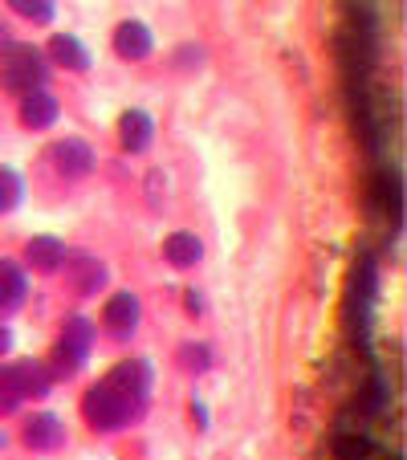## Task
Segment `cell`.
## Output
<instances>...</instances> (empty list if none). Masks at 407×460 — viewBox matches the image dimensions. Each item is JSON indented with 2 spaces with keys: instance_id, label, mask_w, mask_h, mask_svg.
<instances>
[{
  "instance_id": "6da1fadb",
  "label": "cell",
  "mask_w": 407,
  "mask_h": 460,
  "mask_svg": "<svg viewBox=\"0 0 407 460\" xmlns=\"http://www.w3.org/2000/svg\"><path fill=\"white\" fill-rule=\"evenodd\" d=\"M334 49H338V66L347 74L350 90L367 86V78H371V70H375V58H379V17H375V9L350 4V21H347V29L338 33Z\"/></svg>"
},
{
  "instance_id": "7a4b0ae2",
  "label": "cell",
  "mask_w": 407,
  "mask_h": 460,
  "mask_svg": "<svg viewBox=\"0 0 407 460\" xmlns=\"http://www.w3.org/2000/svg\"><path fill=\"white\" fill-rule=\"evenodd\" d=\"M82 416L98 428V432H122L130 428L135 420L143 416V400H135L130 391H122L119 383L102 379L86 391V400H82Z\"/></svg>"
},
{
  "instance_id": "3957f363",
  "label": "cell",
  "mask_w": 407,
  "mask_h": 460,
  "mask_svg": "<svg viewBox=\"0 0 407 460\" xmlns=\"http://www.w3.org/2000/svg\"><path fill=\"white\" fill-rule=\"evenodd\" d=\"M375 297H379V265L375 257H363L358 270L350 273V289H347V310H350V331H355V342L363 350H371V310Z\"/></svg>"
},
{
  "instance_id": "277c9868",
  "label": "cell",
  "mask_w": 407,
  "mask_h": 460,
  "mask_svg": "<svg viewBox=\"0 0 407 460\" xmlns=\"http://www.w3.org/2000/svg\"><path fill=\"white\" fill-rule=\"evenodd\" d=\"M45 58L37 45H25V41H13L9 49H4V82H9L13 90H21V94H33V90H41L45 82Z\"/></svg>"
},
{
  "instance_id": "5b68a950",
  "label": "cell",
  "mask_w": 407,
  "mask_h": 460,
  "mask_svg": "<svg viewBox=\"0 0 407 460\" xmlns=\"http://www.w3.org/2000/svg\"><path fill=\"white\" fill-rule=\"evenodd\" d=\"M371 208L387 217L391 228H399V217H403V180H399L395 167H379L371 180Z\"/></svg>"
},
{
  "instance_id": "8992f818",
  "label": "cell",
  "mask_w": 407,
  "mask_h": 460,
  "mask_svg": "<svg viewBox=\"0 0 407 460\" xmlns=\"http://www.w3.org/2000/svg\"><path fill=\"white\" fill-rule=\"evenodd\" d=\"M49 159H53V167H58L61 175H70V180H82V175L94 172V151H90V143H82V139L53 143Z\"/></svg>"
},
{
  "instance_id": "52a82bcc",
  "label": "cell",
  "mask_w": 407,
  "mask_h": 460,
  "mask_svg": "<svg viewBox=\"0 0 407 460\" xmlns=\"http://www.w3.org/2000/svg\"><path fill=\"white\" fill-rule=\"evenodd\" d=\"M106 326H111L119 339H130V334L139 331V297L135 294H114L111 302H106Z\"/></svg>"
},
{
  "instance_id": "ba28073f",
  "label": "cell",
  "mask_w": 407,
  "mask_h": 460,
  "mask_svg": "<svg viewBox=\"0 0 407 460\" xmlns=\"http://www.w3.org/2000/svg\"><path fill=\"white\" fill-rule=\"evenodd\" d=\"M151 45H155V37H151V29L143 25V21H122V25L114 29V49H119L127 61L147 58Z\"/></svg>"
},
{
  "instance_id": "9c48e42d",
  "label": "cell",
  "mask_w": 407,
  "mask_h": 460,
  "mask_svg": "<svg viewBox=\"0 0 407 460\" xmlns=\"http://www.w3.org/2000/svg\"><path fill=\"white\" fill-rule=\"evenodd\" d=\"M29 297V278L13 257H0V310H17Z\"/></svg>"
},
{
  "instance_id": "30bf717a",
  "label": "cell",
  "mask_w": 407,
  "mask_h": 460,
  "mask_svg": "<svg viewBox=\"0 0 407 460\" xmlns=\"http://www.w3.org/2000/svg\"><path fill=\"white\" fill-rule=\"evenodd\" d=\"M387 408H391V383H387V375L375 367V371L367 375V383L358 387V411H363L367 420H379Z\"/></svg>"
},
{
  "instance_id": "8fae6325",
  "label": "cell",
  "mask_w": 407,
  "mask_h": 460,
  "mask_svg": "<svg viewBox=\"0 0 407 460\" xmlns=\"http://www.w3.org/2000/svg\"><path fill=\"white\" fill-rule=\"evenodd\" d=\"M151 135H155V122H151V114L127 111V114L119 119V139H122V147H127L130 155L147 151V147H151Z\"/></svg>"
},
{
  "instance_id": "7c38bea8",
  "label": "cell",
  "mask_w": 407,
  "mask_h": 460,
  "mask_svg": "<svg viewBox=\"0 0 407 460\" xmlns=\"http://www.w3.org/2000/svg\"><path fill=\"white\" fill-rule=\"evenodd\" d=\"M25 444L29 448H37V452H49V448H58L61 440H66V428H61V420L58 416H49V411H41V416H29L25 420Z\"/></svg>"
},
{
  "instance_id": "4fadbf2b",
  "label": "cell",
  "mask_w": 407,
  "mask_h": 460,
  "mask_svg": "<svg viewBox=\"0 0 407 460\" xmlns=\"http://www.w3.org/2000/svg\"><path fill=\"white\" fill-rule=\"evenodd\" d=\"M66 273H70V286L78 289V294H98V289L106 286V265L98 257H90V252H78V257L66 265Z\"/></svg>"
},
{
  "instance_id": "5bb4252c",
  "label": "cell",
  "mask_w": 407,
  "mask_h": 460,
  "mask_svg": "<svg viewBox=\"0 0 407 460\" xmlns=\"http://www.w3.org/2000/svg\"><path fill=\"white\" fill-rule=\"evenodd\" d=\"M106 379L119 383L122 391H130L135 400L147 403V395H151V367L143 363V358H127V363H119L111 375H106Z\"/></svg>"
},
{
  "instance_id": "9a60e30c",
  "label": "cell",
  "mask_w": 407,
  "mask_h": 460,
  "mask_svg": "<svg viewBox=\"0 0 407 460\" xmlns=\"http://www.w3.org/2000/svg\"><path fill=\"white\" fill-rule=\"evenodd\" d=\"M58 114H61L58 98L45 94V90H33V94L21 98V122H25V127H33V130L53 127V122H58Z\"/></svg>"
},
{
  "instance_id": "2e32d148",
  "label": "cell",
  "mask_w": 407,
  "mask_h": 460,
  "mask_svg": "<svg viewBox=\"0 0 407 460\" xmlns=\"http://www.w3.org/2000/svg\"><path fill=\"white\" fill-rule=\"evenodd\" d=\"M25 257H29V265H37L41 273H53V270H66L70 252H66V244H61L58 236H33Z\"/></svg>"
},
{
  "instance_id": "e0dca14e",
  "label": "cell",
  "mask_w": 407,
  "mask_h": 460,
  "mask_svg": "<svg viewBox=\"0 0 407 460\" xmlns=\"http://www.w3.org/2000/svg\"><path fill=\"white\" fill-rule=\"evenodd\" d=\"M61 350H70L74 358H86L90 355V347H94V322L90 318H82V314H74L70 322H66V331H61V342H58Z\"/></svg>"
},
{
  "instance_id": "ac0fdd59",
  "label": "cell",
  "mask_w": 407,
  "mask_h": 460,
  "mask_svg": "<svg viewBox=\"0 0 407 460\" xmlns=\"http://www.w3.org/2000/svg\"><path fill=\"white\" fill-rule=\"evenodd\" d=\"M164 257L172 261V265H180V270L199 265V257H204V241H199L196 233H172L164 241Z\"/></svg>"
},
{
  "instance_id": "d6986e66",
  "label": "cell",
  "mask_w": 407,
  "mask_h": 460,
  "mask_svg": "<svg viewBox=\"0 0 407 460\" xmlns=\"http://www.w3.org/2000/svg\"><path fill=\"white\" fill-rule=\"evenodd\" d=\"M49 53H53V61H58V66H66V70H78V74L90 70V49L74 33H58V37H53Z\"/></svg>"
},
{
  "instance_id": "ffe728a7",
  "label": "cell",
  "mask_w": 407,
  "mask_h": 460,
  "mask_svg": "<svg viewBox=\"0 0 407 460\" xmlns=\"http://www.w3.org/2000/svg\"><path fill=\"white\" fill-rule=\"evenodd\" d=\"M13 371H17V383H21V395L25 400H45L49 395V371H45L37 358H25V363H13Z\"/></svg>"
},
{
  "instance_id": "44dd1931",
  "label": "cell",
  "mask_w": 407,
  "mask_h": 460,
  "mask_svg": "<svg viewBox=\"0 0 407 460\" xmlns=\"http://www.w3.org/2000/svg\"><path fill=\"white\" fill-rule=\"evenodd\" d=\"M334 460H379V448H375V440L367 432H338Z\"/></svg>"
},
{
  "instance_id": "7402d4cb",
  "label": "cell",
  "mask_w": 407,
  "mask_h": 460,
  "mask_svg": "<svg viewBox=\"0 0 407 460\" xmlns=\"http://www.w3.org/2000/svg\"><path fill=\"white\" fill-rule=\"evenodd\" d=\"M21 200H25V180L13 167H0V217L13 212Z\"/></svg>"
},
{
  "instance_id": "603a6c76",
  "label": "cell",
  "mask_w": 407,
  "mask_h": 460,
  "mask_svg": "<svg viewBox=\"0 0 407 460\" xmlns=\"http://www.w3.org/2000/svg\"><path fill=\"white\" fill-rule=\"evenodd\" d=\"M21 383H17V371H13V363L9 367H0V411L9 416V411H17L21 408Z\"/></svg>"
},
{
  "instance_id": "cb8c5ba5",
  "label": "cell",
  "mask_w": 407,
  "mask_h": 460,
  "mask_svg": "<svg viewBox=\"0 0 407 460\" xmlns=\"http://www.w3.org/2000/svg\"><path fill=\"white\" fill-rule=\"evenodd\" d=\"M78 358L70 355V350H61V347H53V355H49V367H45V371H49V379H74V375H78Z\"/></svg>"
},
{
  "instance_id": "d4e9b609",
  "label": "cell",
  "mask_w": 407,
  "mask_h": 460,
  "mask_svg": "<svg viewBox=\"0 0 407 460\" xmlns=\"http://www.w3.org/2000/svg\"><path fill=\"white\" fill-rule=\"evenodd\" d=\"M13 9H17L21 17L37 21V25H49L53 21V4H45V0H13Z\"/></svg>"
},
{
  "instance_id": "484cf974",
  "label": "cell",
  "mask_w": 407,
  "mask_h": 460,
  "mask_svg": "<svg viewBox=\"0 0 407 460\" xmlns=\"http://www.w3.org/2000/svg\"><path fill=\"white\" fill-rule=\"evenodd\" d=\"M180 358H183V367H191V371H208L212 350H208V347H199V342H188V347L180 350Z\"/></svg>"
},
{
  "instance_id": "4316f807",
  "label": "cell",
  "mask_w": 407,
  "mask_h": 460,
  "mask_svg": "<svg viewBox=\"0 0 407 460\" xmlns=\"http://www.w3.org/2000/svg\"><path fill=\"white\" fill-rule=\"evenodd\" d=\"M13 347V331H9V322H0V355H9Z\"/></svg>"
}]
</instances>
